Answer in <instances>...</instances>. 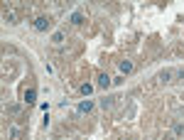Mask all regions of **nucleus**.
Masks as SVG:
<instances>
[{"label": "nucleus", "mask_w": 184, "mask_h": 140, "mask_svg": "<svg viewBox=\"0 0 184 140\" xmlns=\"http://www.w3.org/2000/svg\"><path fill=\"white\" fill-rule=\"evenodd\" d=\"M47 27H49V20H47V17L34 20V30H39V32H42V30H47Z\"/></svg>", "instance_id": "f257e3e1"}, {"label": "nucleus", "mask_w": 184, "mask_h": 140, "mask_svg": "<svg viewBox=\"0 0 184 140\" xmlns=\"http://www.w3.org/2000/svg\"><path fill=\"white\" fill-rule=\"evenodd\" d=\"M98 86H101V89H108V86H111V76H108V74H101V76H98Z\"/></svg>", "instance_id": "f03ea898"}, {"label": "nucleus", "mask_w": 184, "mask_h": 140, "mask_svg": "<svg viewBox=\"0 0 184 140\" xmlns=\"http://www.w3.org/2000/svg\"><path fill=\"white\" fill-rule=\"evenodd\" d=\"M120 71L123 74H130V71H133V64H130V62H120Z\"/></svg>", "instance_id": "7ed1b4c3"}, {"label": "nucleus", "mask_w": 184, "mask_h": 140, "mask_svg": "<svg viewBox=\"0 0 184 140\" xmlns=\"http://www.w3.org/2000/svg\"><path fill=\"white\" fill-rule=\"evenodd\" d=\"M91 101H81V103H79V111H91Z\"/></svg>", "instance_id": "20e7f679"}, {"label": "nucleus", "mask_w": 184, "mask_h": 140, "mask_svg": "<svg viewBox=\"0 0 184 140\" xmlns=\"http://www.w3.org/2000/svg\"><path fill=\"white\" fill-rule=\"evenodd\" d=\"M160 79H162V81H169V79H172V71H162Z\"/></svg>", "instance_id": "39448f33"}, {"label": "nucleus", "mask_w": 184, "mask_h": 140, "mask_svg": "<svg viewBox=\"0 0 184 140\" xmlns=\"http://www.w3.org/2000/svg\"><path fill=\"white\" fill-rule=\"evenodd\" d=\"M71 22H76V25H79V22H81V12H74V15H71Z\"/></svg>", "instance_id": "423d86ee"}, {"label": "nucleus", "mask_w": 184, "mask_h": 140, "mask_svg": "<svg viewBox=\"0 0 184 140\" xmlns=\"http://www.w3.org/2000/svg\"><path fill=\"white\" fill-rule=\"evenodd\" d=\"M25 101H30V103L34 101V91H27V94H25Z\"/></svg>", "instance_id": "0eeeda50"}, {"label": "nucleus", "mask_w": 184, "mask_h": 140, "mask_svg": "<svg viewBox=\"0 0 184 140\" xmlns=\"http://www.w3.org/2000/svg\"><path fill=\"white\" fill-rule=\"evenodd\" d=\"M52 39H54V42H57V44H59L61 39H64V35H61V32H54V37H52Z\"/></svg>", "instance_id": "6e6552de"}]
</instances>
